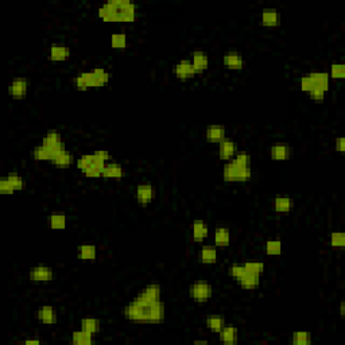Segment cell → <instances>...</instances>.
Wrapping results in <instances>:
<instances>
[{"mask_svg": "<svg viewBox=\"0 0 345 345\" xmlns=\"http://www.w3.org/2000/svg\"><path fill=\"white\" fill-rule=\"evenodd\" d=\"M74 162L76 161H74L73 154H70L69 151L64 150L62 153H60V154L54 158L52 163H53L55 167H58V169H68V167H70Z\"/></svg>", "mask_w": 345, "mask_h": 345, "instance_id": "28", "label": "cell"}, {"mask_svg": "<svg viewBox=\"0 0 345 345\" xmlns=\"http://www.w3.org/2000/svg\"><path fill=\"white\" fill-rule=\"evenodd\" d=\"M264 27H278L280 24V15L276 8H264L260 15Z\"/></svg>", "mask_w": 345, "mask_h": 345, "instance_id": "20", "label": "cell"}, {"mask_svg": "<svg viewBox=\"0 0 345 345\" xmlns=\"http://www.w3.org/2000/svg\"><path fill=\"white\" fill-rule=\"evenodd\" d=\"M220 336V341L223 344L232 345L238 341V329L235 327H224L219 332Z\"/></svg>", "mask_w": 345, "mask_h": 345, "instance_id": "27", "label": "cell"}, {"mask_svg": "<svg viewBox=\"0 0 345 345\" xmlns=\"http://www.w3.org/2000/svg\"><path fill=\"white\" fill-rule=\"evenodd\" d=\"M77 255L84 262H93L97 256V248L93 244H81L78 245Z\"/></svg>", "mask_w": 345, "mask_h": 345, "instance_id": "24", "label": "cell"}, {"mask_svg": "<svg viewBox=\"0 0 345 345\" xmlns=\"http://www.w3.org/2000/svg\"><path fill=\"white\" fill-rule=\"evenodd\" d=\"M205 138L209 143H220L225 139V127L221 124H210L207 127Z\"/></svg>", "mask_w": 345, "mask_h": 345, "instance_id": "16", "label": "cell"}, {"mask_svg": "<svg viewBox=\"0 0 345 345\" xmlns=\"http://www.w3.org/2000/svg\"><path fill=\"white\" fill-rule=\"evenodd\" d=\"M81 329L88 333L96 334L100 330V321L96 318H83L81 320Z\"/></svg>", "mask_w": 345, "mask_h": 345, "instance_id": "36", "label": "cell"}, {"mask_svg": "<svg viewBox=\"0 0 345 345\" xmlns=\"http://www.w3.org/2000/svg\"><path fill=\"white\" fill-rule=\"evenodd\" d=\"M270 155L274 161H286L292 156V147L286 143H275L270 149Z\"/></svg>", "mask_w": 345, "mask_h": 345, "instance_id": "14", "label": "cell"}, {"mask_svg": "<svg viewBox=\"0 0 345 345\" xmlns=\"http://www.w3.org/2000/svg\"><path fill=\"white\" fill-rule=\"evenodd\" d=\"M205 325H207V328H208L210 332L219 333L221 329L225 327V320H224L223 315H209V317H207V320H205Z\"/></svg>", "mask_w": 345, "mask_h": 345, "instance_id": "30", "label": "cell"}, {"mask_svg": "<svg viewBox=\"0 0 345 345\" xmlns=\"http://www.w3.org/2000/svg\"><path fill=\"white\" fill-rule=\"evenodd\" d=\"M308 76L314 85V89H320L327 93L328 89H329V81H330L329 73H327V71H313V73H309Z\"/></svg>", "mask_w": 345, "mask_h": 345, "instance_id": "15", "label": "cell"}, {"mask_svg": "<svg viewBox=\"0 0 345 345\" xmlns=\"http://www.w3.org/2000/svg\"><path fill=\"white\" fill-rule=\"evenodd\" d=\"M243 264L248 273L259 275V276L264 273V268H266L264 267V263L262 262H247V263H243Z\"/></svg>", "mask_w": 345, "mask_h": 345, "instance_id": "40", "label": "cell"}, {"mask_svg": "<svg viewBox=\"0 0 345 345\" xmlns=\"http://www.w3.org/2000/svg\"><path fill=\"white\" fill-rule=\"evenodd\" d=\"M213 295V287L208 282H196L189 287V297L197 302H207Z\"/></svg>", "mask_w": 345, "mask_h": 345, "instance_id": "5", "label": "cell"}, {"mask_svg": "<svg viewBox=\"0 0 345 345\" xmlns=\"http://www.w3.org/2000/svg\"><path fill=\"white\" fill-rule=\"evenodd\" d=\"M329 77L334 78V80H343L345 77V66L343 64H333L330 68Z\"/></svg>", "mask_w": 345, "mask_h": 345, "instance_id": "41", "label": "cell"}, {"mask_svg": "<svg viewBox=\"0 0 345 345\" xmlns=\"http://www.w3.org/2000/svg\"><path fill=\"white\" fill-rule=\"evenodd\" d=\"M251 175V156L245 153L235 155L223 169V178L225 182H248Z\"/></svg>", "mask_w": 345, "mask_h": 345, "instance_id": "2", "label": "cell"}, {"mask_svg": "<svg viewBox=\"0 0 345 345\" xmlns=\"http://www.w3.org/2000/svg\"><path fill=\"white\" fill-rule=\"evenodd\" d=\"M340 314H341V317H344V304H341V306H340Z\"/></svg>", "mask_w": 345, "mask_h": 345, "instance_id": "49", "label": "cell"}, {"mask_svg": "<svg viewBox=\"0 0 345 345\" xmlns=\"http://www.w3.org/2000/svg\"><path fill=\"white\" fill-rule=\"evenodd\" d=\"M194 344H208V341L207 340H201V341H194Z\"/></svg>", "mask_w": 345, "mask_h": 345, "instance_id": "50", "label": "cell"}, {"mask_svg": "<svg viewBox=\"0 0 345 345\" xmlns=\"http://www.w3.org/2000/svg\"><path fill=\"white\" fill-rule=\"evenodd\" d=\"M200 262L204 264H214L217 262V250L212 245H204L200 250Z\"/></svg>", "mask_w": 345, "mask_h": 345, "instance_id": "25", "label": "cell"}, {"mask_svg": "<svg viewBox=\"0 0 345 345\" xmlns=\"http://www.w3.org/2000/svg\"><path fill=\"white\" fill-rule=\"evenodd\" d=\"M30 280L34 283H49L52 282L54 278V271L53 268L49 267V266H35L30 270Z\"/></svg>", "mask_w": 345, "mask_h": 345, "instance_id": "8", "label": "cell"}, {"mask_svg": "<svg viewBox=\"0 0 345 345\" xmlns=\"http://www.w3.org/2000/svg\"><path fill=\"white\" fill-rule=\"evenodd\" d=\"M294 207L290 197H276L274 200V210L276 213H289Z\"/></svg>", "mask_w": 345, "mask_h": 345, "instance_id": "32", "label": "cell"}, {"mask_svg": "<svg viewBox=\"0 0 345 345\" xmlns=\"http://www.w3.org/2000/svg\"><path fill=\"white\" fill-rule=\"evenodd\" d=\"M27 92H29V81H27V78L24 77L14 78L10 84V86H8V93L15 100L24 99L27 96Z\"/></svg>", "mask_w": 345, "mask_h": 345, "instance_id": "9", "label": "cell"}, {"mask_svg": "<svg viewBox=\"0 0 345 345\" xmlns=\"http://www.w3.org/2000/svg\"><path fill=\"white\" fill-rule=\"evenodd\" d=\"M71 343L76 345H92L93 344V334L85 330H77L71 334Z\"/></svg>", "mask_w": 345, "mask_h": 345, "instance_id": "33", "label": "cell"}, {"mask_svg": "<svg viewBox=\"0 0 345 345\" xmlns=\"http://www.w3.org/2000/svg\"><path fill=\"white\" fill-rule=\"evenodd\" d=\"M61 153H62V151H61ZM58 154H60V153H57V151H54V150L49 149V147H46L45 144H39V146H36L35 149L33 150V156H34L35 161L53 162L54 158H55Z\"/></svg>", "mask_w": 345, "mask_h": 345, "instance_id": "23", "label": "cell"}, {"mask_svg": "<svg viewBox=\"0 0 345 345\" xmlns=\"http://www.w3.org/2000/svg\"><path fill=\"white\" fill-rule=\"evenodd\" d=\"M299 85H301V89L304 90V92H306V93H309L310 90L314 89V85H313V83H311V80H310L309 76H304V77L301 78Z\"/></svg>", "mask_w": 345, "mask_h": 345, "instance_id": "45", "label": "cell"}, {"mask_svg": "<svg viewBox=\"0 0 345 345\" xmlns=\"http://www.w3.org/2000/svg\"><path fill=\"white\" fill-rule=\"evenodd\" d=\"M42 144H45L46 147L54 150V151H57V153H61V151L66 150L65 144H64V142H62L61 134L57 131L48 132V134L43 137Z\"/></svg>", "mask_w": 345, "mask_h": 345, "instance_id": "12", "label": "cell"}, {"mask_svg": "<svg viewBox=\"0 0 345 345\" xmlns=\"http://www.w3.org/2000/svg\"><path fill=\"white\" fill-rule=\"evenodd\" d=\"M330 245L333 248H344L345 235L343 232H333L330 235Z\"/></svg>", "mask_w": 345, "mask_h": 345, "instance_id": "42", "label": "cell"}, {"mask_svg": "<svg viewBox=\"0 0 345 345\" xmlns=\"http://www.w3.org/2000/svg\"><path fill=\"white\" fill-rule=\"evenodd\" d=\"M344 143H345V139L343 137H340L336 139V149H337V151H339L340 154H344L345 151Z\"/></svg>", "mask_w": 345, "mask_h": 345, "instance_id": "47", "label": "cell"}, {"mask_svg": "<svg viewBox=\"0 0 345 345\" xmlns=\"http://www.w3.org/2000/svg\"><path fill=\"white\" fill-rule=\"evenodd\" d=\"M103 177L104 178H113L120 179L124 177V169L118 162H108L107 165L103 169Z\"/></svg>", "mask_w": 345, "mask_h": 345, "instance_id": "22", "label": "cell"}, {"mask_svg": "<svg viewBox=\"0 0 345 345\" xmlns=\"http://www.w3.org/2000/svg\"><path fill=\"white\" fill-rule=\"evenodd\" d=\"M266 254L270 256H276L282 254V243L279 240H268L266 242Z\"/></svg>", "mask_w": 345, "mask_h": 345, "instance_id": "37", "label": "cell"}, {"mask_svg": "<svg viewBox=\"0 0 345 345\" xmlns=\"http://www.w3.org/2000/svg\"><path fill=\"white\" fill-rule=\"evenodd\" d=\"M36 318L43 325H53L57 322V310L53 306H41L36 311Z\"/></svg>", "mask_w": 345, "mask_h": 345, "instance_id": "17", "label": "cell"}, {"mask_svg": "<svg viewBox=\"0 0 345 345\" xmlns=\"http://www.w3.org/2000/svg\"><path fill=\"white\" fill-rule=\"evenodd\" d=\"M24 344H39V341L38 340H27V341H24Z\"/></svg>", "mask_w": 345, "mask_h": 345, "instance_id": "48", "label": "cell"}, {"mask_svg": "<svg viewBox=\"0 0 345 345\" xmlns=\"http://www.w3.org/2000/svg\"><path fill=\"white\" fill-rule=\"evenodd\" d=\"M214 244L217 247H228L231 243V232L225 226H220L214 231Z\"/></svg>", "mask_w": 345, "mask_h": 345, "instance_id": "26", "label": "cell"}, {"mask_svg": "<svg viewBox=\"0 0 345 345\" xmlns=\"http://www.w3.org/2000/svg\"><path fill=\"white\" fill-rule=\"evenodd\" d=\"M238 280L243 289H245V290H254V289H256V287L259 286V283H260V276L247 271V273Z\"/></svg>", "mask_w": 345, "mask_h": 345, "instance_id": "29", "label": "cell"}, {"mask_svg": "<svg viewBox=\"0 0 345 345\" xmlns=\"http://www.w3.org/2000/svg\"><path fill=\"white\" fill-rule=\"evenodd\" d=\"M140 309H142V321L140 322L158 324V322L163 321V318H165V304L162 301L153 306L140 308Z\"/></svg>", "mask_w": 345, "mask_h": 345, "instance_id": "6", "label": "cell"}, {"mask_svg": "<svg viewBox=\"0 0 345 345\" xmlns=\"http://www.w3.org/2000/svg\"><path fill=\"white\" fill-rule=\"evenodd\" d=\"M0 193H1V194H4V196H11V194H14V193H15V191H14V189H12L11 186H10V184L7 182L4 177H3V178H0Z\"/></svg>", "mask_w": 345, "mask_h": 345, "instance_id": "44", "label": "cell"}, {"mask_svg": "<svg viewBox=\"0 0 345 345\" xmlns=\"http://www.w3.org/2000/svg\"><path fill=\"white\" fill-rule=\"evenodd\" d=\"M309 96L313 102L321 103L324 102V99H325V92H322V90L320 89H313L309 92Z\"/></svg>", "mask_w": 345, "mask_h": 345, "instance_id": "46", "label": "cell"}, {"mask_svg": "<svg viewBox=\"0 0 345 345\" xmlns=\"http://www.w3.org/2000/svg\"><path fill=\"white\" fill-rule=\"evenodd\" d=\"M96 159H97V156H96L95 153L93 154H84L76 161V166L80 172H84V170L89 169L95 163Z\"/></svg>", "mask_w": 345, "mask_h": 345, "instance_id": "35", "label": "cell"}, {"mask_svg": "<svg viewBox=\"0 0 345 345\" xmlns=\"http://www.w3.org/2000/svg\"><path fill=\"white\" fill-rule=\"evenodd\" d=\"M174 73H175V77L178 80H182V81H186V80H190V78L196 77L197 73L194 70V68L191 65L190 60H181L175 65V69H174Z\"/></svg>", "mask_w": 345, "mask_h": 345, "instance_id": "10", "label": "cell"}, {"mask_svg": "<svg viewBox=\"0 0 345 345\" xmlns=\"http://www.w3.org/2000/svg\"><path fill=\"white\" fill-rule=\"evenodd\" d=\"M223 64L229 70H242L244 68V57L239 52H228L223 57Z\"/></svg>", "mask_w": 345, "mask_h": 345, "instance_id": "11", "label": "cell"}, {"mask_svg": "<svg viewBox=\"0 0 345 345\" xmlns=\"http://www.w3.org/2000/svg\"><path fill=\"white\" fill-rule=\"evenodd\" d=\"M209 228L208 224L203 220H196L191 224V238L196 243H203L208 238Z\"/></svg>", "mask_w": 345, "mask_h": 345, "instance_id": "18", "label": "cell"}, {"mask_svg": "<svg viewBox=\"0 0 345 345\" xmlns=\"http://www.w3.org/2000/svg\"><path fill=\"white\" fill-rule=\"evenodd\" d=\"M156 196V190L151 184H140L138 185L135 189V198L139 205L147 207L151 201H154Z\"/></svg>", "mask_w": 345, "mask_h": 345, "instance_id": "7", "label": "cell"}, {"mask_svg": "<svg viewBox=\"0 0 345 345\" xmlns=\"http://www.w3.org/2000/svg\"><path fill=\"white\" fill-rule=\"evenodd\" d=\"M161 286L156 283H151L147 285L142 292L138 294L137 297L134 298L132 304H135L139 308H147V306H153V305L158 304L161 299Z\"/></svg>", "mask_w": 345, "mask_h": 345, "instance_id": "4", "label": "cell"}, {"mask_svg": "<svg viewBox=\"0 0 345 345\" xmlns=\"http://www.w3.org/2000/svg\"><path fill=\"white\" fill-rule=\"evenodd\" d=\"M70 58V49L68 46H58L53 45L49 49V60L54 62H62Z\"/></svg>", "mask_w": 345, "mask_h": 345, "instance_id": "21", "label": "cell"}, {"mask_svg": "<svg viewBox=\"0 0 345 345\" xmlns=\"http://www.w3.org/2000/svg\"><path fill=\"white\" fill-rule=\"evenodd\" d=\"M245 273H247V270L244 267V264H240V263H233L229 267V275L235 279H240Z\"/></svg>", "mask_w": 345, "mask_h": 345, "instance_id": "43", "label": "cell"}, {"mask_svg": "<svg viewBox=\"0 0 345 345\" xmlns=\"http://www.w3.org/2000/svg\"><path fill=\"white\" fill-rule=\"evenodd\" d=\"M190 61L197 74L203 73V71H205L209 68L208 54L205 53V52H201V50L193 52V53H191Z\"/></svg>", "mask_w": 345, "mask_h": 345, "instance_id": "13", "label": "cell"}, {"mask_svg": "<svg viewBox=\"0 0 345 345\" xmlns=\"http://www.w3.org/2000/svg\"><path fill=\"white\" fill-rule=\"evenodd\" d=\"M138 7L127 0H112L104 3L97 10V17L107 23H134Z\"/></svg>", "mask_w": 345, "mask_h": 345, "instance_id": "1", "label": "cell"}, {"mask_svg": "<svg viewBox=\"0 0 345 345\" xmlns=\"http://www.w3.org/2000/svg\"><path fill=\"white\" fill-rule=\"evenodd\" d=\"M219 144H220L219 146V156H220V159L226 162L231 161L233 156L236 155V144H235V142H233L232 139L225 138Z\"/></svg>", "mask_w": 345, "mask_h": 345, "instance_id": "19", "label": "cell"}, {"mask_svg": "<svg viewBox=\"0 0 345 345\" xmlns=\"http://www.w3.org/2000/svg\"><path fill=\"white\" fill-rule=\"evenodd\" d=\"M292 341L295 345H309L311 343V336L309 332H294Z\"/></svg>", "mask_w": 345, "mask_h": 345, "instance_id": "38", "label": "cell"}, {"mask_svg": "<svg viewBox=\"0 0 345 345\" xmlns=\"http://www.w3.org/2000/svg\"><path fill=\"white\" fill-rule=\"evenodd\" d=\"M66 223H68L66 216L65 213H62V212H54V213L50 214V217H49V225H50V228L54 229V231H62V229H65Z\"/></svg>", "mask_w": 345, "mask_h": 345, "instance_id": "31", "label": "cell"}, {"mask_svg": "<svg viewBox=\"0 0 345 345\" xmlns=\"http://www.w3.org/2000/svg\"><path fill=\"white\" fill-rule=\"evenodd\" d=\"M111 46L112 49H125L127 48V35L124 33L112 34L111 36Z\"/></svg>", "mask_w": 345, "mask_h": 345, "instance_id": "39", "label": "cell"}, {"mask_svg": "<svg viewBox=\"0 0 345 345\" xmlns=\"http://www.w3.org/2000/svg\"><path fill=\"white\" fill-rule=\"evenodd\" d=\"M111 80V73L103 68H95L90 71H83L74 78V86L77 90H89L100 88Z\"/></svg>", "mask_w": 345, "mask_h": 345, "instance_id": "3", "label": "cell"}, {"mask_svg": "<svg viewBox=\"0 0 345 345\" xmlns=\"http://www.w3.org/2000/svg\"><path fill=\"white\" fill-rule=\"evenodd\" d=\"M6 178V181L10 184V186H11L12 189H14V191H18V190H23L24 188H26V181H24L19 174H15V172H11V174H8V175H6L4 177Z\"/></svg>", "mask_w": 345, "mask_h": 345, "instance_id": "34", "label": "cell"}]
</instances>
